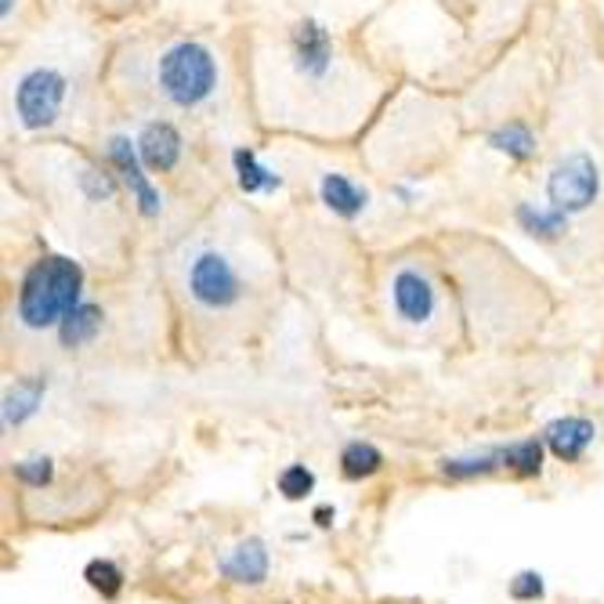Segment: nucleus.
<instances>
[{
	"label": "nucleus",
	"mask_w": 604,
	"mask_h": 604,
	"mask_svg": "<svg viewBox=\"0 0 604 604\" xmlns=\"http://www.w3.org/2000/svg\"><path fill=\"white\" fill-rule=\"evenodd\" d=\"M83 272L69 257H44L29 268L23 279V294H18V319L29 330H48L69 316L80 305Z\"/></svg>",
	"instance_id": "nucleus-1"
},
{
	"label": "nucleus",
	"mask_w": 604,
	"mask_h": 604,
	"mask_svg": "<svg viewBox=\"0 0 604 604\" xmlns=\"http://www.w3.org/2000/svg\"><path fill=\"white\" fill-rule=\"evenodd\" d=\"M218 83V66L200 44H178L159 59V88L175 105H200Z\"/></svg>",
	"instance_id": "nucleus-2"
},
{
	"label": "nucleus",
	"mask_w": 604,
	"mask_h": 604,
	"mask_svg": "<svg viewBox=\"0 0 604 604\" xmlns=\"http://www.w3.org/2000/svg\"><path fill=\"white\" fill-rule=\"evenodd\" d=\"M597 192H601V175H597V164L587 153H571L550 170L547 196L554 203V210H565V214L587 210L597 200Z\"/></svg>",
	"instance_id": "nucleus-3"
},
{
	"label": "nucleus",
	"mask_w": 604,
	"mask_h": 604,
	"mask_svg": "<svg viewBox=\"0 0 604 604\" xmlns=\"http://www.w3.org/2000/svg\"><path fill=\"white\" fill-rule=\"evenodd\" d=\"M62 102H66V77L55 69H34L18 83V94H15L18 116H23L29 131L55 124L62 113Z\"/></svg>",
	"instance_id": "nucleus-4"
},
{
	"label": "nucleus",
	"mask_w": 604,
	"mask_h": 604,
	"mask_svg": "<svg viewBox=\"0 0 604 604\" xmlns=\"http://www.w3.org/2000/svg\"><path fill=\"white\" fill-rule=\"evenodd\" d=\"M189 290L200 305L229 308L235 305V297H240V279H235V268L224 261L221 254H200L196 261H192Z\"/></svg>",
	"instance_id": "nucleus-5"
},
{
	"label": "nucleus",
	"mask_w": 604,
	"mask_h": 604,
	"mask_svg": "<svg viewBox=\"0 0 604 604\" xmlns=\"http://www.w3.org/2000/svg\"><path fill=\"white\" fill-rule=\"evenodd\" d=\"M391 297H395V308L398 316L406 322H427L430 311H435V290L420 272H398L395 283H391Z\"/></svg>",
	"instance_id": "nucleus-6"
},
{
	"label": "nucleus",
	"mask_w": 604,
	"mask_h": 604,
	"mask_svg": "<svg viewBox=\"0 0 604 604\" xmlns=\"http://www.w3.org/2000/svg\"><path fill=\"white\" fill-rule=\"evenodd\" d=\"M593 435H597V430H593L590 420H582V416H561V420H554V424H547L543 441H547V449L554 452L557 460L576 463L582 452H587Z\"/></svg>",
	"instance_id": "nucleus-7"
},
{
	"label": "nucleus",
	"mask_w": 604,
	"mask_h": 604,
	"mask_svg": "<svg viewBox=\"0 0 604 604\" xmlns=\"http://www.w3.org/2000/svg\"><path fill=\"white\" fill-rule=\"evenodd\" d=\"M110 156H113L116 170L124 175L127 189L134 192V200H138V207H142L145 218H153V214H159V196H156L153 181H149V178L142 175V167H138V156H134L131 142H127V138H113V142H110Z\"/></svg>",
	"instance_id": "nucleus-8"
},
{
	"label": "nucleus",
	"mask_w": 604,
	"mask_h": 604,
	"mask_svg": "<svg viewBox=\"0 0 604 604\" xmlns=\"http://www.w3.org/2000/svg\"><path fill=\"white\" fill-rule=\"evenodd\" d=\"M221 571L240 587H261L268 579V547L261 539H246L221 561Z\"/></svg>",
	"instance_id": "nucleus-9"
},
{
	"label": "nucleus",
	"mask_w": 604,
	"mask_h": 604,
	"mask_svg": "<svg viewBox=\"0 0 604 604\" xmlns=\"http://www.w3.org/2000/svg\"><path fill=\"white\" fill-rule=\"evenodd\" d=\"M294 55H297L300 73H308V77L326 73V66H330V37H326V29H322L319 23H300L294 29Z\"/></svg>",
	"instance_id": "nucleus-10"
},
{
	"label": "nucleus",
	"mask_w": 604,
	"mask_h": 604,
	"mask_svg": "<svg viewBox=\"0 0 604 604\" xmlns=\"http://www.w3.org/2000/svg\"><path fill=\"white\" fill-rule=\"evenodd\" d=\"M138 149H142V159L149 170H170L181 156V138L170 124H149Z\"/></svg>",
	"instance_id": "nucleus-11"
},
{
	"label": "nucleus",
	"mask_w": 604,
	"mask_h": 604,
	"mask_svg": "<svg viewBox=\"0 0 604 604\" xmlns=\"http://www.w3.org/2000/svg\"><path fill=\"white\" fill-rule=\"evenodd\" d=\"M102 330V308L99 305H77L66 319L59 322V340L66 348H80V344L94 340V333Z\"/></svg>",
	"instance_id": "nucleus-12"
},
{
	"label": "nucleus",
	"mask_w": 604,
	"mask_h": 604,
	"mask_svg": "<svg viewBox=\"0 0 604 604\" xmlns=\"http://www.w3.org/2000/svg\"><path fill=\"white\" fill-rule=\"evenodd\" d=\"M381 467H384V452L376 446H370V441H348L344 452H340V474L348 481L373 478Z\"/></svg>",
	"instance_id": "nucleus-13"
},
{
	"label": "nucleus",
	"mask_w": 604,
	"mask_h": 604,
	"mask_svg": "<svg viewBox=\"0 0 604 604\" xmlns=\"http://www.w3.org/2000/svg\"><path fill=\"white\" fill-rule=\"evenodd\" d=\"M322 203L330 210H337L340 218H355L365 207V192L355 189L344 175H326L322 178Z\"/></svg>",
	"instance_id": "nucleus-14"
},
{
	"label": "nucleus",
	"mask_w": 604,
	"mask_h": 604,
	"mask_svg": "<svg viewBox=\"0 0 604 604\" xmlns=\"http://www.w3.org/2000/svg\"><path fill=\"white\" fill-rule=\"evenodd\" d=\"M44 387H48L44 381L15 384V391H8V398H4V424H8V427L26 424V420L37 413L40 398H44Z\"/></svg>",
	"instance_id": "nucleus-15"
},
{
	"label": "nucleus",
	"mask_w": 604,
	"mask_h": 604,
	"mask_svg": "<svg viewBox=\"0 0 604 604\" xmlns=\"http://www.w3.org/2000/svg\"><path fill=\"white\" fill-rule=\"evenodd\" d=\"M500 457H503V467L514 471L517 478H536L543 471V438L514 441V446L500 449Z\"/></svg>",
	"instance_id": "nucleus-16"
},
{
	"label": "nucleus",
	"mask_w": 604,
	"mask_h": 604,
	"mask_svg": "<svg viewBox=\"0 0 604 604\" xmlns=\"http://www.w3.org/2000/svg\"><path fill=\"white\" fill-rule=\"evenodd\" d=\"M496 467H503L500 449L496 452H481V457H460V460H441V474L452 481H467V478H481V474H492Z\"/></svg>",
	"instance_id": "nucleus-17"
},
{
	"label": "nucleus",
	"mask_w": 604,
	"mask_h": 604,
	"mask_svg": "<svg viewBox=\"0 0 604 604\" xmlns=\"http://www.w3.org/2000/svg\"><path fill=\"white\" fill-rule=\"evenodd\" d=\"M83 579H88V587L99 590L105 601L120 597V590H124V571H120V565H116V561H105V557L88 561V568H83Z\"/></svg>",
	"instance_id": "nucleus-18"
},
{
	"label": "nucleus",
	"mask_w": 604,
	"mask_h": 604,
	"mask_svg": "<svg viewBox=\"0 0 604 604\" xmlns=\"http://www.w3.org/2000/svg\"><path fill=\"white\" fill-rule=\"evenodd\" d=\"M232 159H235V175H240V189L243 192H261V189L272 192V189H279V178L272 175V170H265L261 164H257L254 153L240 149Z\"/></svg>",
	"instance_id": "nucleus-19"
},
{
	"label": "nucleus",
	"mask_w": 604,
	"mask_h": 604,
	"mask_svg": "<svg viewBox=\"0 0 604 604\" xmlns=\"http://www.w3.org/2000/svg\"><path fill=\"white\" fill-rule=\"evenodd\" d=\"M517 221H522L525 232L539 235V240H557L565 232V210H532V207H517Z\"/></svg>",
	"instance_id": "nucleus-20"
},
{
	"label": "nucleus",
	"mask_w": 604,
	"mask_h": 604,
	"mask_svg": "<svg viewBox=\"0 0 604 604\" xmlns=\"http://www.w3.org/2000/svg\"><path fill=\"white\" fill-rule=\"evenodd\" d=\"M492 145L500 149V153L514 156V159H528L536 153V138L525 131V127H503V131L492 134Z\"/></svg>",
	"instance_id": "nucleus-21"
},
{
	"label": "nucleus",
	"mask_w": 604,
	"mask_h": 604,
	"mask_svg": "<svg viewBox=\"0 0 604 604\" xmlns=\"http://www.w3.org/2000/svg\"><path fill=\"white\" fill-rule=\"evenodd\" d=\"M316 489V474H311L305 463H290V467L279 474V492L286 500H305V496Z\"/></svg>",
	"instance_id": "nucleus-22"
},
{
	"label": "nucleus",
	"mask_w": 604,
	"mask_h": 604,
	"mask_svg": "<svg viewBox=\"0 0 604 604\" xmlns=\"http://www.w3.org/2000/svg\"><path fill=\"white\" fill-rule=\"evenodd\" d=\"M51 474H55V467H51L48 457H34V460H23L15 467V478L29 485V489H44V485L51 481Z\"/></svg>",
	"instance_id": "nucleus-23"
},
{
	"label": "nucleus",
	"mask_w": 604,
	"mask_h": 604,
	"mask_svg": "<svg viewBox=\"0 0 604 604\" xmlns=\"http://www.w3.org/2000/svg\"><path fill=\"white\" fill-rule=\"evenodd\" d=\"M511 597L514 601H539L543 597V576L539 571H517L511 579Z\"/></svg>",
	"instance_id": "nucleus-24"
},
{
	"label": "nucleus",
	"mask_w": 604,
	"mask_h": 604,
	"mask_svg": "<svg viewBox=\"0 0 604 604\" xmlns=\"http://www.w3.org/2000/svg\"><path fill=\"white\" fill-rule=\"evenodd\" d=\"M311 517H316L319 528H330V525H333V506L322 503V506H316V514H311Z\"/></svg>",
	"instance_id": "nucleus-25"
},
{
	"label": "nucleus",
	"mask_w": 604,
	"mask_h": 604,
	"mask_svg": "<svg viewBox=\"0 0 604 604\" xmlns=\"http://www.w3.org/2000/svg\"><path fill=\"white\" fill-rule=\"evenodd\" d=\"M12 4H15V0H0V12H4V15H12Z\"/></svg>",
	"instance_id": "nucleus-26"
}]
</instances>
